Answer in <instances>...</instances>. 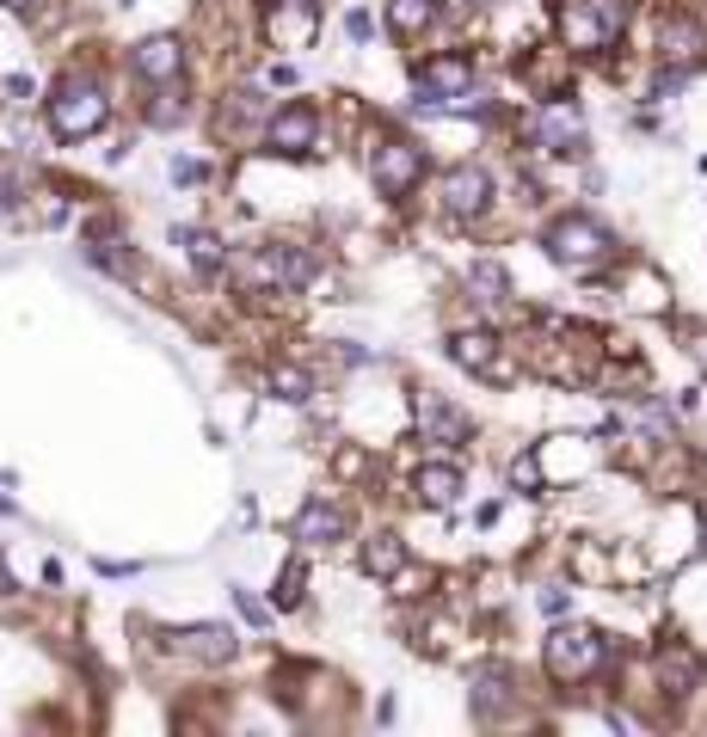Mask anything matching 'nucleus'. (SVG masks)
Wrapping results in <instances>:
<instances>
[{
  "instance_id": "nucleus-1",
  "label": "nucleus",
  "mask_w": 707,
  "mask_h": 737,
  "mask_svg": "<svg viewBox=\"0 0 707 737\" xmlns=\"http://www.w3.org/2000/svg\"><path fill=\"white\" fill-rule=\"evenodd\" d=\"M628 25V0H560V32L572 49H609Z\"/></svg>"
},
{
  "instance_id": "nucleus-2",
  "label": "nucleus",
  "mask_w": 707,
  "mask_h": 737,
  "mask_svg": "<svg viewBox=\"0 0 707 737\" xmlns=\"http://www.w3.org/2000/svg\"><path fill=\"white\" fill-rule=\"evenodd\" d=\"M105 87H93V80H80V87H68V93L49 99V136L56 141H87L99 124H105Z\"/></svg>"
},
{
  "instance_id": "nucleus-3",
  "label": "nucleus",
  "mask_w": 707,
  "mask_h": 737,
  "mask_svg": "<svg viewBox=\"0 0 707 737\" xmlns=\"http://www.w3.org/2000/svg\"><path fill=\"white\" fill-rule=\"evenodd\" d=\"M548 258L566 270H597L609 258V234H603L591 216H560L548 228Z\"/></svg>"
},
{
  "instance_id": "nucleus-4",
  "label": "nucleus",
  "mask_w": 707,
  "mask_h": 737,
  "mask_svg": "<svg viewBox=\"0 0 707 737\" xmlns=\"http://www.w3.org/2000/svg\"><path fill=\"white\" fill-rule=\"evenodd\" d=\"M554 682H584V676L603 664V633L597 627H560L548 633V652H541Z\"/></svg>"
},
{
  "instance_id": "nucleus-5",
  "label": "nucleus",
  "mask_w": 707,
  "mask_h": 737,
  "mask_svg": "<svg viewBox=\"0 0 707 737\" xmlns=\"http://www.w3.org/2000/svg\"><path fill=\"white\" fill-rule=\"evenodd\" d=\"M369 179H376L381 197H407L424 179V148L419 141H381L376 154H369Z\"/></svg>"
},
{
  "instance_id": "nucleus-6",
  "label": "nucleus",
  "mask_w": 707,
  "mask_h": 737,
  "mask_svg": "<svg viewBox=\"0 0 707 737\" xmlns=\"http://www.w3.org/2000/svg\"><path fill=\"white\" fill-rule=\"evenodd\" d=\"M320 141V111L315 105H283L277 117H271V129H265V148L271 154H301V148H315Z\"/></svg>"
},
{
  "instance_id": "nucleus-7",
  "label": "nucleus",
  "mask_w": 707,
  "mask_h": 737,
  "mask_svg": "<svg viewBox=\"0 0 707 737\" xmlns=\"http://www.w3.org/2000/svg\"><path fill=\"white\" fill-rule=\"evenodd\" d=\"M468 87H474V68L461 62V56H443V62L419 68V99H412V105H419V111H437L443 99L456 105V99L468 93Z\"/></svg>"
},
{
  "instance_id": "nucleus-8",
  "label": "nucleus",
  "mask_w": 707,
  "mask_h": 737,
  "mask_svg": "<svg viewBox=\"0 0 707 737\" xmlns=\"http://www.w3.org/2000/svg\"><path fill=\"white\" fill-rule=\"evenodd\" d=\"M265 37L277 49H301L315 37V0H265Z\"/></svg>"
},
{
  "instance_id": "nucleus-9",
  "label": "nucleus",
  "mask_w": 707,
  "mask_h": 737,
  "mask_svg": "<svg viewBox=\"0 0 707 737\" xmlns=\"http://www.w3.org/2000/svg\"><path fill=\"white\" fill-rule=\"evenodd\" d=\"M487 204H492L487 166H456V173L443 179V209H449V216H480Z\"/></svg>"
},
{
  "instance_id": "nucleus-10",
  "label": "nucleus",
  "mask_w": 707,
  "mask_h": 737,
  "mask_svg": "<svg viewBox=\"0 0 707 737\" xmlns=\"http://www.w3.org/2000/svg\"><path fill=\"white\" fill-rule=\"evenodd\" d=\"M173 652H185V658H204V664H228L240 652V640L221 621H204V627H179L173 633Z\"/></svg>"
},
{
  "instance_id": "nucleus-11",
  "label": "nucleus",
  "mask_w": 707,
  "mask_h": 737,
  "mask_svg": "<svg viewBox=\"0 0 707 737\" xmlns=\"http://www.w3.org/2000/svg\"><path fill=\"white\" fill-rule=\"evenodd\" d=\"M339 534H345V510H339L332 498H308L296 510V541L301 548H327V541H339Z\"/></svg>"
},
{
  "instance_id": "nucleus-12",
  "label": "nucleus",
  "mask_w": 707,
  "mask_h": 737,
  "mask_svg": "<svg viewBox=\"0 0 707 737\" xmlns=\"http://www.w3.org/2000/svg\"><path fill=\"white\" fill-rule=\"evenodd\" d=\"M412 492H419V504H431V510H449V504L461 498V468L456 461H424V468L412 473Z\"/></svg>"
},
{
  "instance_id": "nucleus-13",
  "label": "nucleus",
  "mask_w": 707,
  "mask_h": 737,
  "mask_svg": "<svg viewBox=\"0 0 707 737\" xmlns=\"http://www.w3.org/2000/svg\"><path fill=\"white\" fill-rule=\"evenodd\" d=\"M659 44H664V62L695 68L702 62V49H707V37H702V25H695L689 13H671L664 19V32H659Z\"/></svg>"
},
{
  "instance_id": "nucleus-14",
  "label": "nucleus",
  "mask_w": 707,
  "mask_h": 737,
  "mask_svg": "<svg viewBox=\"0 0 707 737\" xmlns=\"http://www.w3.org/2000/svg\"><path fill=\"white\" fill-rule=\"evenodd\" d=\"M179 68H185V49H179V37H141L136 44V74L141 80H179Z\"/></svg>"
},
{
  "instance_id": "nucleus-15",
  "label": "nucleus",
  "mask_w": 707,
  "mask_h": 737,
  "mask_svg": "<svg viewBox=\"0 0 707 737\" xmlns=\"http://www.w3.org/2000/svg\"><path fill=\"white\" fill-rule=\"evenodd\" d=\"M419 418H424V437H431V442H468V418H461L456 406L431 400V393L419 400Z\"/></svg>"
},
{
  "instance_id": "nucleus-16",
  "label": "nucleus",
  "mask_w": 707,
  "mask_h": 737,
  "mask_svg": "<svg viewBox=\"0 0 707 737\" xmlns=\"http://www.w3.org/2000/svg\"><path fill=\"white\" fill-rule=\"evenodd\" d=\"M449 357H456L461 369H474V376H487L492 362H499V338H492V332H456V338H449Z\"/></svg>"
},
{
  "instance_id": "nucleus-17",
  "label": "nucleus",
  "mask_w": 707,
  "mask_h": 737,
  "mask_svg": "<svg viewBox=\"0 0 707 737\" xmlns=\"http://www.w3.org/2000/svg\"><path fill=\"white\" fill-rule=\"evenodd\" d=\"M579 141H584V129H579V117H572L566 105L541 111V148H554V154H579Z\"/></svg>"
},
{
  "instance_id": "nucleus-18",
  "label": "nucleus",
  "mask_w": 707,
  "mask_h": 737,
  "mask_svg": "<svg viewBox=\"0 0 707 737\" xmlns=\"http://www.w3.org/2000/svg\"><path fill=\"white\" fill-rule=\"evenodd\" d=\"M659 676H664V689L671 694H689L695 682H702V658H695L689 645H671V652L659 658Z\"/></svg>"
},
{
  "instance_id": "nucleus-19",
  "label": "nucleus",
  "mask_w": 707,
  "mask_h": 737,
  "mask_svg": "<svg viewBox=\"0 0 707 737\" xmlns=\"http://www.w3.org/2000/svg\"><path fill=\"white\" fill-rule=\"evenodd\" d=\"M400 565H407L400 534H369V541H363V572H369V578H394Z\"/></svg>"
},
{
  "instance_id": "nucleus-20",
  "label": "nucleus",
  "mask_w": 707,
  "mask_h": 737,
  "mask_svg": "<svg viewBox=\"0 0 707 737\" xmlns=\"http://www.w3.org/2000/svg\"><path fill=\"white\" fill-rule=\"evenodd\" d=\"M437 19V0H388V25L400 37H412V32H424Z\"/></svg>"
},
{
  "instance_id": "nucleus-21",
  "label": "nucleus",
  "mask_w": 707,
  "mask_h": 737,
  "mask_svg": "<svg viewBox=\"0 0 707 737\" xmlns=\"http://www.w3.org/2000/svg\"><path fill=\"white\" fill-rule=\"evenodd\" d=\"M173 240L191 252V265H197V270H221V240H216V234H197V228H173Z\"/></svg>"
},
{
  "instance_id": "nucleus-22",
  "label": "nucleus",
  "mask_w": 707,
  "mask_h": 737,
  "mask_svg": "<svg viewBox=\"0 0 707 737\" xmlns=\"http://www.w3.org/2000/svg\"><path fill=\"white\" fill-rule=\"evenodd\" d=\"M468 289H474V301H504V289H511V277H504V265H492V258H480V265L468 270Z\"/></svg>"
},
{
  "instance_id": "nucleus-23",
  "label": "nucleus",
  "mask_w": 707,
  "mask_h": 737,
  "mask_svg": "<svg viewBox=\"0 0 707 737\" xmlns=\"http://www.w3.org/2000/svg\"><path fill=\"white\" fill-rule=\"evenodd\" d=\"M271 393L289 400V406H301V400L315 393V381H308V369H296V362H277V369H271Z\"/></svg>"
},
{
  "instance_id": "nucleus-24",
  "label": "nucleus",
  "mask_w": 707,
  "mask_h": 737,
  "mask_svg": "<svg viewBox=\"0 0 707 737\" xmlns=\"http://www.w3.org/2000/svg\"><path fill=\"white\" fill-rule=\"evenodd\" d=\"M87 258H93L99 270H111V277H124V270H129V252H124V240H105V234L93 240V252H87Z\"/></svg>"
},
{
  "instance_id": "nucleus-25",
  "label": "nucleus",
  "mask_w": 707,
  "mask_h": 737,
  "mask_svg": "<svg viewBox=\"0 0 707 737\" xmlns=\"http://www.w3.org/2000/svg\"><path fill=\"white\" fill-rule=\"evenodd\" d=\"M148 117L160 129H173V124H185V105H179V93H160V105H148Z\"/></svg>"
},
{
  "instance_id": "nucleus-26",
  "label": "nucleus",
  "mask_w": 707,
  "mask_h": 737,
  "mask_svg": "<svg viewBox=\"0 0 707 737\" xmlns=\"http://www.w3.org/2000/svg\"><path fill=\"white\" fill-rule=\"evenodd\" d=\"M511 486L535 492V486H541V461H535V456H517V461H511Z\"/></svg>"
},
{
  "instance_id": "nucleus-27",
  "label": "nucleus",
  "mask_w": 707,
  "mask_h": 737,
  "mask_svg": "<svg viewBox=\"0 0 707 737\" xmlns=\"http://www.w3.org/2000/svg\"><path fill=\"white\" fill-rule=\"evenodd\" d=\"M235 609L247 614L252 627H265V621H271V609H265V602H259V597H252V590H240V584H235Z\"/></svg>"
},
{
  "instance_id": "nucleus-28",
  "label": "nucleus",
  "mask_w": 707,
  "mask_h": 737,
  "mask_svg": "<svg viewBox=\"0 0 707 737\" xmlns=\"http://www.w3.org/2000/svg\"><path fill=\"white\" fill-rule=\"evenodd\" d=\"M296 597H301V572L289 565V572H283V584H277V609H289Z\"/></svg>"
},
{
  "instance_id": "nucleus-29",
  "label": "nucleus",
  "mask_w": 707,
  "mask_h": 737,
  "mask_svg": "<svg viewBox=\"0 0 707 737\" xmlns=\"http://www.w3.org/2000/svg\"><path fill=\"white\" fill-rule=\"evenodd\" d=\"M173 179L179 185H197L204 179V160H173Z\"/></svg>"
},
{
  "instance_id": "nucleus-30",
  "label": "nucleus",
  "mask_w": 707,
  "mask_h": 737,
  "mask_svg": "<svg viewBox=\"0 0 707 737\" xmlns=\"http://www.w3.org/2000/svg\"><path fill=\"white\" fill-rule=\"evenodd\" d=\"M345 32L357 37V44H369V32H376V19H369V13H351V19H345Z\"/></svg>"
},
{
  "instance_id": "nucleus-31",
  "label": "nucleus",
  "mask_w": 707,
  "mask_h": 737,
  "mask_svg": "<svg viewBox=\"0 0 707 737\" xmlns=\"http://www.w3.org/2000/svg\"><path fill=\"white\" fill-rule=\"evenodd\" d=\"M7 99H19V105H25V99H32V74H7Z\"/></svg>"
},
{
  "instance_id": "nucleus-32",
  "label": "nucleus",
  "mask_w": 707,
  "mask_h": 737,
  "mask_svg": "<svg viewBox=\"0 0 707 737\" xmlns=\"http://www.w3.org/2000/svg\"><path fill=\"white\" fill-rule=\"evenodd\" d=\"M339 473H351V480H363V473H369V461H363L357 449H351V456H339Z\"/></svg>"
},
{
  "instance_id": "nucleus-33",
  "label": "nucleus",
  "mask_w": 707,
  "mask_h": 737,
  "mask_svg": "<svg viewBox=\"0 0 707 737\" xmlns=\"http://www.w3.org/2000/svg\"><path fill=\"white\" fill-rule=\"evenodd\" d=\"M566 602H572L566 590H541V614H566Z\"/></svg>"
},
{
  "instance_id": "nucleus-34",
  "label": "nucleus",
  "mask_w": 707,
  "mask_h": 737,
  "mask_svg": "<svg viewBox=\"0 0 707 737\" xmlns=\"http://www.w3.org/2000/svg\"><path fill=\"white\" fill-rule=\"evenodd\" d=\"M0 204H13V173H7V160H0Z\"/></svg>"
},
{
  "instance_id": "nucleus-35",
  "label": "nucleus",
  "mask_w": 707,
  "mask_h": 737,
  "mask_svg": "<svg viewBox=\"0 0 707 737\" xmlns=\"http://www.w3.org/2000/svg\"><path fill=\"white\" fill-rule=\"evenodd\" d=\"M0 7H13V13H32L37 0H0Z\"/></svg>"
},
{
  "instance_id": "nucleus-36",
  "label": "nucleus",
  "mask_w": 707,
  "mask_h": 737,
  "mask_svg": "<svg viewBox=\"0 0 707 737\" xmlns=\"http://www.w3.org/2000/svg\"><path fill=\"white\" fill-rule=\"evenodd\" d=\"M702 548H707V522H702Z\"/></svg>"
}]
</instances>
